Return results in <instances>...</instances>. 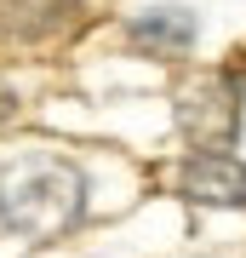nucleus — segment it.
I'll return each instance as SVG.
<instances>
[{
    "instance_id": "1",
    "label": "nucleus",
    "mask_w": 246,
    "mask_h": 258,
    "mask_svg": "<svg viewBox=\"0 0 246 258\" xmlns=\"http://www.w3.org/2000/svg\"><path fill=\"white\" fill-rule=\"evenodd\" d=\"M86 218V172L63 155H23L0 166V224L23 241H57Z\"/></svg>"
},
{
    "instance_id": "2",
    "label": "nucleus",
    "mask_w": 246,
    "mask_h": 258,
    "mask_svg": "<svg viewBox=\"0 0 246 258\" xmlns=\"http://www.w3.org/2000/svg\"><path fill=\"white\" fill-rule=\"evenodd\" d=\"M178 132L195 149H229L240 132V81L235 75H201L178 98Z\"/></svg>"
},
{
    "instance_id": "3",
    "label": "nucleus",
    "mask_w": 246,
    "mask_h": 258,
    "mask_svg": "<svg viewBox=\"0 0 246 258\" xmlns=\"http://www.w3.org/2000/svg\"><path fill=\"white\" fill-rule=\"evenodd\" d=\"M178 189L201 207H246V161L229 149H201L178 166Z\"/></svg>"
},
{
    "instance_id": "4",
    "label": "nucleus",
    "mask_w": 246,
    "mask_h": 258,
    "mask_svg": "<svg viewBox=\"0 0 246 258\" xmlns=\"http://www.w3.org/2000/svg\"><path fill=\"white\" fill-rule=\"evenodd\" d=\"M195 35H201V23L183 6H155V12H143V18L126 23V40L143 57H178V52L195 46Z\"/></svg>"
},
{
    "instance_id": "5",
    "label": "nucleus",
    "mask_w": 246,
    "mask_h": 258,
    "mask_svg": "<svg viewBox=\"0 0 246 258\" xmlns=\"http://www.w3.org/2000/svg\"><path fill=\"white\" fill-rule=\"evenodd\" d=\"M74 23V0H0V40H46Z\"/></svg>"
}]
</instances>
